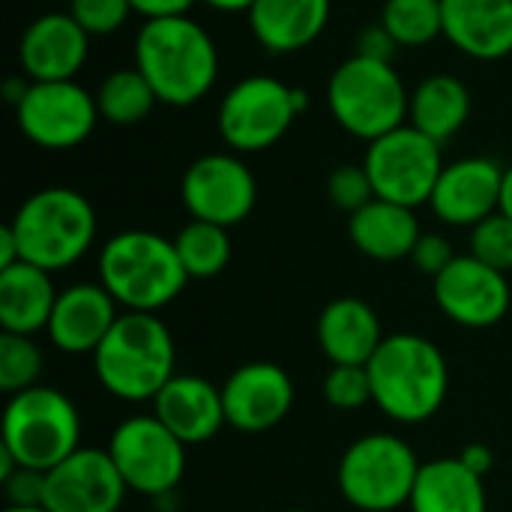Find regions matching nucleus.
Here are the masks:
<instances>
[{"instance_id":"obj_31","label":"nucleus","mask_w":512,"mask_h":512,"mask_svg":"<svg viewBox=\"0 0 512 512\" xmlns=\"http://www.w3.org/2000/svg\"><path fill=\"white\" fill-rule=\"evenodd\" d=\"M42 366L45 360L33 336L0 333V390L6 396L39 387Z\"/></svg>"},{"instance_id":"obj_20","label":"nucleus","mask_w":512,"mask_h":512,"mask_svg":"<svg viewBox=\"0 0 512 512\" xmlns=\"http://www.w3.org/2000/svg\"><path fill=\"white\" fill-rule=\"evenodd\" d=\"M153 417L186 447L207 444L228 426L222 387L198 375H174L153 399Z\"/></svg>"},{"instance_id":"obj_27","label":"nucleus","mask_w":512,"mask_h":512,"mask_svg":"<svg viewBox=\"0 0 512 512\" xmlns=\"http://www.w3.org/2000/svg\"><path fill=\"white\" fill-rule=\"evenodd\" d=\"M408 117L414 129H420L438 144H447L453 135L462 132L471 117V93L456 75H429L411 90Z\"/></svg>"},{"instance_id":"obj_45","label":"nucleus","mask_w":512,"mask_h":512,"mask_svg":"<svg viewBox=\"0 0 512 512\" xmlns=\"http://www.w3.org/2000/svg\"><path fill=\"white\" fill-rule=\"evenodd\" d=\"M3 512H48L45 507H6Z\"/></svg>"},{"instance_id":"obj_18","label":"nucleus","mask_w":512,"mask_h":512,"mask_svg":"<svg viewBox=\"0 0 512 512\" xmlns=\"http://www.w3.org/2000/svg\"><path fill=\"white\" fill-rule=\"evenodd\" d=\"M87 51L90 36L69 12H45L24 27L18 63L30 81H75Z\"/></svg>"},{"instance_id":"obj_30","label":"nucleus","mask_w":512,"mask_h":512,"mask_svg":"<svg viewBox=\"0 0 512 512\" xmlns=\"http://www.w3.org/2000/svg\"><path fill=\"white\" fill-rule=\"evenodd\" d=\"M381 24L405 48H423L444 36L441 0H387L381 9Z\"/></svg>"},{"instance_id":"obj_37","label":"nucleus","mask_w":512,"mask_h":512,"mask_svg":"<svg viewBox=\"0 0 512 512\" xmlns=\"http://www.w3.org/2000/svg\"><path fill=\"white\" fill-rule=\"evenodd\" d=\"M45 471L18 468L9 480H3L6 507H45Z\"/></svg>"},{"instance_id":"obj_25","label":"nucleus","mask_w":512,"mask_h":512,"mask_svg":"<svg viewBox=\"0 0 512 512\" xmlns=\"http://www.w3.org/2000/svg\"><path fill=\"white\" fill-rule=\"evenodd\" d=\"M57 288L51 282V273L42 267H33L27 261H18L6 270H0V327L3 333L33 336L39 330H48Z\"/></svg>"},{"instance_id":"obj_21","label":"nucleus","mask_w":512,"mask_h":512,"mask_svg":"<svg viewBox=\"0 0 512 512\" xmlns=\"http://www.w3.org/2000/svg\"><path fill=\"white\" fill-rule=\"evenodd\" d=\"M444 36L474 60L512 54V0H441Z\"/></svg>"},{"instance_id":"obj_16","label":"nucleus","mask_w":512,"mask_h":512,"mask_svg":"<svg viewBox=\"0 0 512 512\" xmlns=\"http://www.w3.org/2000/svg\"><path fill=\"white\" fill-rule=\"evenodd\" d=\"M225 420L231 429L261 435L276 429L294 408V381L276 363H246L222 384Z\"/></svg>"},{"instance_id":"obj_17","label":"nucleus","mask_w":512,"mask_h":512,"mask_svg":"<svg viewBox=\"0 0 512 512\" xmlns=\"http://www.w3.org/2000/svg\"><path fill=\"white\" fill-rule=\"evenodd\" d=\"M504 168L489 156H465L444 165L429 198L432 213L456 228H474L501 207Z\"/></svg>"},{"instance_id":"obj_32","label":"nucleus","mask_w":512,"mask_h":512,"mask_svg":"<svg viewBox=\"0 0 512 512\" xmlns=\"http://www.w3.org/2000/svg\"><path fill=\"white\" fill-rule=\"evenodd\" d=\"M471 252L477 261L501 270V273H510L512 270V219L504 216L501 210L486 216L480 225L471 228V240H468Z\"/></svg>"},{"instance_id":"obj_29","label":"nucleus","mask_w":512,"mask_h":512,"mask_svg":"<svg viewBox=\"0 0 512 512\" xmlns=\"http://www.w3.org/2000/svg\"><path fill=\"white\" fill-rule=\"evenodd\" d=\"M180 264L186 270L189 279H216L219 273H225L228 261H231V237L228 228L213 225V222H201L192 219L189 225L180 228V234L174 237Z\"/></svg>"},{"instance_id":"obj_1","label":"nucleus","mask_w":512,"mask_h":512,"mask_svg":"<svg viewBox=\"0 0 512 512\" xmlns=\"http://www.w3.org/2000/svg\"><path fill=\"white\" fill-rule=\"evenodd\" d=\"M135 69L162 105L189 108L213 90L219 51L213 36L189 15L153 18L135 36Z\"/></svg>"},{"instance_id":"obj_19","label":"nucleus","mask_w":512,"mask_h":512,"mask_svg":"<svg viewBox=\"0 0 512 512\" xmlns=\"http://www.w3.org/2000/svg\"><path fill=\"white\" fill-rule=\"evenodd\" d=\"M117 309V300L102 285H69L57 294L48 321V339L63 354H96V348L105 342V336L120 318Z\"/></svg>"},{"instance_id":"obj_38","label":"nucleus","mask_w":512,"mask_h":512,"mask_svg":"<svg viewBox=\"0 0 512 512\" xmlns=\"http://www.w3.org/2000/svg\"><path fill=\"white\" fill-rule=\"evenodd\" d=\"M399 42L390 36V30L378 21V24H369L360 30L357 36V57H369V60H381V63H393V54H396Z\"/></svg>"},{"instance_id":"obj_9","label":"nucleus","mask_w":512,"mask_h":512,"mask_svg":"<svg viewBox=\"0 0 512 512\" xmlns=\"http://www.w3.org/2000/svg\"><path fill=\"white\" fill-rule=\"evenodd\" d=\"M297 117L294 87L273 75H249L222 96L216 126L234 153H261L279 144Z\"/></svg>"},{"instance_id":"obj_2","label":"nucleus","mask_w":512,"mask_h":512,"mask_svg":"<svg viewBox=\"0 0 512 512\" xmlns=\"http://www.w3.org/2000/svg\"><path fill=\"white\" fill-rule=\"evenodd\" d=\"M372 402L384 417L420 426L432 420L450 390V369L441 348L420 333H393L369 360Z\"/></svg>"},{"instance_id":"obj_3","label":"nucleus","mask_w":512,"mask_h":512,"mask_svg":"<svg viewBox=\"0 0 512 512\" xmlns=\"http://www.w3.org/2000/svg\"><path fill=\"white\" fill-rule=\"evenodd\" d=\"M174 336L153 312H120L93 354V372L120 402H153L177 375Z\"/></svg>"},{"instance_id":"obj_4","label":"nucleus","mask_w":512,"mask_h":512,"mask_svg":"<svg viewBox=\"0 0 512 512\" xmlns=\"http://www.w3.org/2000/svg\"><path fill=\"white\" fill-rule=\"evenodd\" d=\"M189 276L174 240L156 231H120L99 249V285L123 312H159L180 297Z\"/></svg>"},{"instance_id":"obj_33","label":"nucleus","mask_w":512,"mask_h":512,"mask_svg":"<svg viewBox=\"0 0 512 512\" xmlns=\"http://www.w3.org/2000/svg\"><path fill=\"white\" fill-rule=\"evenodd\" d=\"M324 399L336 411H357L372 402V378L366 366H333L324 378Z\"/></svg>"},{"instance_id":"obj_14","label":"nucleus","mask_w":512,"mask_h":512,"mask_svg":"<svg viewBox=\"0 0 512 512\" xmlns=\"http://www.w3.org/2000/svg\"><path fill=\"white\" fill-rule=\"evenodd\" d=\"M432 291L438 309L468 330L498 327L512 303L507 273L477 261L474 255H459L438 279H432Z\"/></svg>"},{"instance_id":"obj_44","label":"nucleus","mask_w":512,"mask_h":512,"mask_svg":"<svg viewBox=\"0 0 512 512\" xmlns=\"http://www.w3.org/2000/svg\"><path fill=\"white\" fill-rule=\"evenodd\" d=\"M504 216L512 219V165L504 168V183H501V207H498Z\"/></svg>"},{"instance_id":"obj_5","label":"nucleus","mask_w":512,"mask_h":512,"mask_svg":"<svg viewBox=\"0 0 512 512\" xmlns=\"http://www.w3.org/2000/svg\"><path fill=\"white\" fill-rule=\"evenodd\" d=\"M21 261L48 273L78 264L96 240L93 204L66 186L33 192L9 222Z\"/></svg>"},{"instance_id":"obj_26","label":"nucleus","mask_w":512,"mask_h":512,"mask_svg":"<svg viewBox=\"0 0 512 512\" xmlns=\"http://www.w3.org/2000/svg\"><path fill=\"white\" fill-rule=\"evenodd\" d=\"M408 507L411 512H489V498L483 477L459 456H447L420 468Z\"/></svg>"},{"instance_id":"obj_42","label":"nucleus","mask_w":512,"mask_h":512,"mask_svg":"<svg viewBox=\"0 0 512 512\" xmlns=\"http://www.w3.org/2000/svg\"><path fill=\"white\" fill-rule=\"evenodd\" d=\"M27 87H30V78H24V75H15V78H6V81H3V96H6V102L18 108V102L24 99V93H27Z\"/></svg>"},{"instance_id":"obj_40","label":"nucleus","mask_w":512,"mask_h":512,"mask_svg":"<svg viewBox=\"0 0 512 512\" xmlns=\"http://www.w3.org/2000/svg\"><path fill=\"white\" fill-rule=\"evenodd\" d=\"M459 459H462L474 474H480V477H486V474L492 471V465H495V456H492V450H489L486 444H468V447L459 453Z\"/></svg>"},{"instance_id":"obj_10","label":"nucleus","mask_w":512,"mask_h":512,"mask_svg":"<svg viewBox=\"0 0 512 512\" xmlns=\"http://www.w3.org/2000/svg\"><path fill=\"white\" fill-rule=\"evenodd\" d=\"M363 165L375 186V198L414 210L420 204H429L444 171V156L438 141L405 123L372 141L366 147Z\"/></svg>"},{"instance_id":"obj_23","label":"nucleus","mask_w":512,"mask_h":512,"mask_svg":"<svg viewBox=\"0 0 512 512\" xmlns=\"http://www.w3.org/2000/svg\"><path fill=\"white\" fill-rule=\"evenodd\" d=\"M330 9V0H255L246 15L261 48L273 54H294L324 33Z\"/></svg>"},{"instance_id":"obj_22","label":"nucleus","mask_w":512,"mask_h":512,"mask_svg":"<svg viewBox=\"0 0 512 512\" xmlns=\"http://www.w3.org/2000/svg\"><path fill=\"white\" fill-rule=\"evenodd\" d=\"M384 339L378 312L360 297H336L318 318V345L333 366H369Z\"/></svg>"},{"instance_id":"obj_36","label":"nucleus","mask_w":512,"mask_h":512,"mask_svg":"<svg viewBox=\"0 0 512 512\" xmlns=\"http://www.w3.org/2000/svg\"><path fill=\"white\" fill-rule=\"evenodd\" d=\"M456 258H459V255H456L453 243H450L444 234H420V240H417V246H414V252H411L414 267H417L423 276H429V279H438Z\"/></svg>"},{"instance_id":"obj_34","label":"nucleus","mask_w":512,"mask_h":512,"mask_svg":"<svg viewBox=\"0 0 512 512\" xmlns=\"http://www.w3.org/2000/svg\"><path fill=\"white\" fill-rule=\"evenodd\" d=\"M327 198H330L333 207L345 210L348 216H354L369 201H375V186L369 180L366 165H339L336 171H330Z\"/></svg>"},{"instance_id":"obj_41","label":"nucleus","mask_w":512,"mask_h":512,"mask_svg":"<svg viewBox=\"0 0 512 512\" xmlns=\"http://www.w3.org/2000/svg\"><path fill=\"white\" fill-rule=\"evenodd\" d=\"M18 261H21L18 240H15V234H12V228L3 225V228H0V270L12 267V264H18Z\"/></svg>"},{"instance_id":"obj_6","label":"nucleus","mask_w":512,"mask_h":512,"mask_svg":"<svg viewBox=\"0 0 512 512\" xmlns=\"http://www.w3.org/2000/svg\"><path fill=\"white\" fill-rule=\"evenodd\" d=\"M0 447L18 462V468L48 474L81 447V417L75 402L42 384L9 396Z\"/></svg>"},{"instance_id":"obj_24","label":"nucleus","mask_w":512,"mask_h":512,"mask_svg":"<svg viewBox=\"0 0 512 512\" xmlns=\"http://www.w3.org/2000/svg\"><path fill=\"white\" fill-rule=\"evenodd\" d=\"M420 234L423 231L414 210L384 198H375L363 210L348 216V237L354 249L381 264L411 258Z\"/></svg>"},{"instance_id":"obj_39","label":"nucleus","mask_w":512,"mask_h":512,"mask_svg":"<svg viewBox=\"0 0 512 512\" xmlns=\"http://www.w3.org/2000/svg\"><path fill=\"white\" fill-rule=\"evenodd\" d=\"M198 0H129L132 12H138L144 21L153 18H174V15H189V9Z\"/></svg>"},{"instance_id":"obj_7","label":"nucleus","mask_w":512,"mask_h":512,"mask_svg":"<svg viewBox=\"0 0 512 512\" xmlns=\"http://www.w3.org/2000/svg\"><path fill=\"white\" fill-rule=\"evenodd\" d=\"M411 93L393 63L348 57L327 81V108L333 120L360 141H378L381 135L405 126Z\"/></svg>"},{"instance_id":"obj_15","label":"nucleus","mask_w":512,"mask_h":512,"mask_svg":"<svg viewBox=\"0 0 512 512\" xmlns=\"http://www.w3.org/2000/svg\"><path fill=\"white\" fill-rule=\"evenodd\" d=\"M126 483L108 450L78 447L45 477L48 512H117L126 501Z\"/></svg>"},{"instance_id":"obj_8","label":"nucleus","mask_w":512,"mask_h":512,"mask_svg":"<svg viewBox=\"0 0 512 512\" xmlns=\"http://www.w3.org/2000/svg\"><path fill=\"white\" fill-rule=\"evenodd\" d=\"M423 462L408 441L375 432L357 438L336 468L342 498L360 512H393L408 507Z\"/></svg>"},{"instance_id":"obj_12","label":"nucleus","mask_w":512,"mask_h":512,"mask_svg":"<svg viewBox=\"0 0 512 512\" xmlns=\"http://www.w3.org/2000/svg\"><path fill=\"white\" fill-rule=\"evenodd\" d=\"M21 135L42 150H72L84 144L99 117L96 96L78 81H30L15 108Z\"/></svg>"},{"instance_id":"obj_35","label":"nucleus","mask_w":512,"mask_h":512,"mask_svg":"<svg viewBox=\"0 0 512 512\" xmlns=\"http://www.w3.org/2000/svg\"><path fill=\"white\" fill-rule=\"evenodd\" d=\"M69 15L87 30V36H108L132 15L129 0H69Z\"/></svg>"},{"instance_id":"obj_28","label":"nucleus","mask_w":512,"mask_h":512,"mask_svg":"<svg viewBox=\"0 0 512 512\" xmlns=\"http://www.w3.org/2000/svg\"><path fill=\"white\" fill-rule=\"evenodd\" d=\"M93 96H96L99 117L111 126H135L144 117H150L153 105L159 102L153 87L135 66L114 69L111 75H105Z\"/></svg>"},{"instance_id":"obj_46","label":"nucleus","mask_w":512,"mask_h":512,"mask_svg":"<svg viewBox=\"0 0 512 512\" xmlns=\"http://www.w3.org/2000/svg\"><path fill=\"white\" fill-rule=\"evenodd\" d=\"M285 512H312V510H285Z\"/></svg>"},{"instance_id":"obj_43","label":"nucleus","mask_w":512,"mask_h":512,"mask_svg":"<svg viewBox=\"0 0 512 512\" xmlns=\"http://www.w3.org/2000/svg\"><path fill=\"white\" fill-rule=\"evenodd\" d=\"M207 3L210 9H219V12H249L255 0H201Z\"/></svg>"},{"instance_id":"obj_13","label":"nucleus","mask_w":512,"mask_h":512,"mask_svg":"<svg viewBox=\"0 0 512 512\" xmlns=\"http://www.w3.org/2000/svg\"><path fill=\"white\" fill-rule=\"evenodd\" d=\"M180 198L192 219L231 228L249 219L255 210L258 183L240 156L207 153L186 168L180 180Z\"/></svg>"},{"instance_id":"obj_11","label":"nucleus","mask_w":512,"mask_h":512,"mask_svg":"<svg viewBox=\"0 0 512 512\" xmlns=\"http://www.w3.org/2000/svg\"><path fill=\"white\" fill-rule=\"evenodd\" d=\"M108 456L129 492L165 498L186 474V444L153 414L123 420L108 438Z\"/></svg>"}]
</instances>
